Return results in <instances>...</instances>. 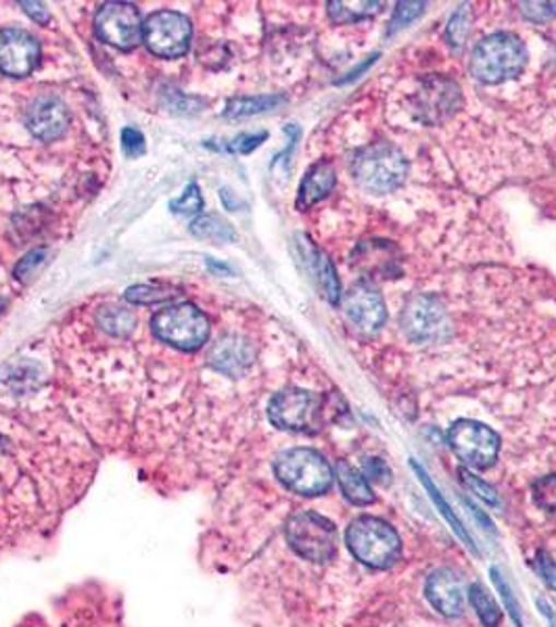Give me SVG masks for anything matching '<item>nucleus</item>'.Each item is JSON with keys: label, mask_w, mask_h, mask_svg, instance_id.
Listing matches in <instances>:
<instances>
[{"label": "nucleus", "mask_w": 556, "mask_h": 627, "mask_svg": "<svg viewBox=\"0 0 556 627\" xmlns=\"http://www.w3.org/2000/svg\"><path fill=\"white\" fill-rule=\"evenodd\" d=\"M528 66V49L517 34L496 32L485 36L471 52L469 70L482 84H502Z\"/></svg>", "instance_id": "f257e3e1"}, {"label": "nucleus", "mask_w": 556, "mask_h": 627, "mask_svg": "<svg viewBox=\"0 0 556 627\" xmlns=\"http://www.w3.org/2000/svg\"><path fill=\"white\" fill-rule=\"evenodd\" d=\"M406 176V155L391 143H370L352 159V178L366 193H391L404 185Z\"/></svg>", "instance_id": "f03ea898"}, {"label": "nucleus", "mask_w": 556, "mask_h": 627, "mask_svg": "<svg viewBox=\"0 0 556 627\" xmlns=\"http://www.w3.org/2000/svg\"><path fill=\"white\" fill-rule=\"evenodd\" d=\"M274 475L297 496H322L333 485V469L327 459L312 448H291L274 460Z\"/></svg>", "instance_id": "7ed1b4c3"}, {"label": "nucleus", "mask_w": 556, "mask_h": 627, "mask_svg": "<svg viewBox=\"0 0 556 627\" xmlns=\"http://www.w3.org/2000/svg\"><path fill=\"white\" fill-rule=\"evenodd\" d=\"M350 553L370 569H389L402 555V540L388 521L377 517H358L345 531Z\"/></svg>", "instance_id": "20e7f679"}, {"label": "nucleus", "mask_w": 556, "mask_h": 627, "mask_svg": "<svg viewBox=\"0 0 556 627\" xmlns=\"http://www.w3.org/2000/svg\"><path fill=\"white\" fill-rule=\"evenodd\" d=\"M153 335L180 352H197L210 339V318L194 304L182 301L153 314Z\"/></svg>", "instance_id": "39448f33"}, {"label": "nucleus", "mask_w": 556, "mask_h": 627, "mask_svg": "<svg viewBox=\"0 0 556 627\" xmlns=\"http://www.w3.org/2000/svg\"><path fill=\"white\" fill-rule=\"evenodd\" d=\"M285 537L291 551L310 563H329L338 555V528L315 510L295 512L287 521Z\"/></svg>", "instance_id": "423d86ee"}, {"label": "nucleus", "mask_w": 556, "mask_h": 627, "mask_svg": "<svg viewBox=\"0 0 556 627\" xmlns=\"http://www.w3.org/2000/svg\"><path fill=\"white\" fill-rule=\"evenodd\" d=\"M400 327L406 338L421 345L441 343L452 338L450 314L434 293L412 295L400 314Z\"/></svg>", "instance_id": "0eeeda50"}, {"label": "nucleus", "mask_w": 556, "mask_h": 627, "mask_svg": "<svg viewBox=\"0 0 556 627\" xmlns=\"http://www.w3.org/2000/svg\"><path fill=\"white\" fill-rule=\"evenodd\" d=\"M193 24L178 11L162 9L151 13L143 24V43L149 52L162 59L185 57L191 49Z\"/></svg>", "instance_id": "6e6552de"}, {"label": "nucleus", "mask_w": 556, "mask_h": 627, "mask_svg": "<svg viewBox=\"0 0 556 627\" xmlns=\"http://www.w3.org/2000/svg\"><path fill=\"white\" fill-rule=\"evenodd\" d=\"M448 446L471 469H487L500 454V435L480 421L460 418L448 429Z\"/></svg>", "instance_id": "1a4fd4ad"}, {"label": "nucleus", "mask_w": 556, "mask_h": 627, "mask_svg": "<svg viewBox=\"0 0 556 627\" xmlns=\"http://www.w3.org/2000/svg\"><path fill=\"white\" fill-rule=\"evenodd\" d=\"M320 400L312 391L287 387L268 404V418L276 429L291 434H312L320 416Z\"/></svg>", "instance_id": "9d476101"}, {"label": "nucleus", "mask_w": 556, "mask_h": 627, "mask_svg": "<svg viewBox=\"0 0 556 627\" xmlns=\"http://www.w3.org/2000/svg\"><path fill=\"white\" fill-rule=\"evenodd\" d=\"M143 17L137 4L130 2H103L95 17V32L105 45L116 49H134L143 40Z\"/></svg>", "instance_id": "9b49d317"}, {"label": "nucleus", "mask_w": 556, "mask_h": 627, "mask_svg": "<svg viewBox=\"0 0 556 627\" xmlns=\"http://www.w3.org/2000/svg\"><path fill=\"white\" fill-rule=\"evenodd\" d=\"M462 103L460 86L446 75L427 78L421 88L412 97V114L414 118L429 126L450 120L459 111Z\"/></svg>", "instance_id": "f8f14e48"}, {"label": "nucleus", "mask_w": 556, "mask_h": 627, "mask_svg": "<svg viewBox=\"0 0 556 627\" xmlns=\"http://www.w3.org/2000/svg\"><path fill=\"white\" fill-rule=\"evenodd\" d=\"M343 316L352 324L354 331L363 335H375L388 320V306L370 281H358L343 295Z\"/></svg>", "instance_id": "ddd939ff"}, {"label": "nucleus", "mask_w": 556, "mask_h": 627, "mask_svg": "<svg viewBox=\"0 0 556 627\" xmlns=\"http://www.w3.org/2000/svg\"><path fill=\"white\" fill-rule=\"evenodd\" d=\"M40 43L22 27L0 29V73L9 78H27L40 63Z\"/></svg>", "instance_id": "4468645a"}, {"label": "nucleus", "mask_w": 556, "mask_h": 627, "mask_svg": "<svg viewBox=\"0 0 556 627\" xmlns=\"http://www.w3.org/2000/svg\"><path fill=\"white\" fill-rule=\"evenodd\" d=\"M24 121L34 139L50 143L66 134L70 126V111L61 98L40 97L29 105Z\"/></svg>", "instance_id": "2eb2a0df"}, {"label": "nucleus", "mask_w": 556, "mask_h": 627, "mask_svg": "<svg viewBox=\"0 0 556 627\" xmlns=\"http://www.w3.org/2000/svg\"><path fill=\"white\" fill-rule=\"evenodd\" d=\"M425 596L441 615L459 617L464 608V581L452 569H439L427 579Z\"/></svg>", "instance_id": "dca6fc26"}, {"label": "nucleus", "mask_w": 556, "mask_h": 627, "mask_svg": "<svg viewBox=\"0 0 556 627\" xmlns=\"http://www.w3.org/2000/svg\"><path fill=\"white\" fill-rule=\"evenodd\" d=\"M253 358H256L253 345L241 335L220 338L212 345L210 356H208L212 368L226 377H242L253 364Z\"/></svg>", "instance_id": "f3484780"}, {"label": "nucleus", "mask_w": 556, "mask_h": 627, "mask_svg": "<svg viewBox=\"0 0 556 627\" xmlns=\"http://www.w3.org/2000/svg\"><path fill=\"white\" fill-rule=\"evenodd\" d=\"M335 185H338L335 166L329 159L316 162L315 166L306 171V176L299 185L297 201H295L297 210H301V212L310 210L318 201H322L327 194L331 193L335 189Z\"/></svg>", "instance_id": "a211bd4d"}, {"label": "nucleus", "mask_w": 556, "mask_h": 627, "mask_svg": "<svg viewBox=\"0 0 556 627\" xmlns=\"http://www.w3.org/2000/svg\"><path fill=\"white\" fill-rule=\"evenodd\" d=\"M301 239H304V237H301ZM301 247H304L306 264L310 265V272H312L318 287L322 291L324 299L335 306V304H339V299H341V283H339L335 265L329 260L327 253H322L320 249H316L315 245L308 241V239H304Z\"/></svg>", "instance_id": "6ab92c4d"}, {"label": "nucleus", "mask_w": 556, "mask_h": 627, "mask_svg": "<svg viewBox=\"0 0 556 627\" xmlns=\"http://www.w3.org/2000/svg\"><path fill=\"white\" fill-rule=\"evenodd\" d=\"M339 487L343 492V498L354 507H368L375 502V494L368 485V480L363 473H358L350 462H339L335 469Z\"/></svg>", "instance_id": "aec40b11"}, {"label": "nucleus", "mask_w": 556, "mask_h": 627, "mask_svg": "<svg viewBox=\"0 0 556 627\" xmlns=\"http://www.w3.org/2000/svg\"><path fill=\"white\" fill-rule=\"evenodd\" d=\"M412 469L416 471V475H418L421 483L425 485V489H427L429 498H431V500H434V505L439 508V512L443 514V519L450 523V528H452L454 533L459 535L460 540L466 544V548H469V551H473V553L477 555V546H475V542L471 540L469 531H466V528L462 525V521H460L459 514H457V512L452 510V507L446 502V498H443V496H441V492L437 489V485L434 483V480L429 477V473H427V471H425V469H423L418 462H414V460H412Z\"/></svg>", "instance_id": "412c9836"}, {"label": "nucleus", "mask_w": 556, "mask_h": 627, "mask_svg": "<svg viewBox=\"0 0 556 627\" xmlns=\"http://www.w3.org/2000/svg\"><path fill=\"white\" fill-rule=\"evenodd\" d=\"M329 17L339 25H352L368 20L381 11V2L372 0H331L327 4Z\"/></svg>", "instance_id": "4be33fe9"}, {"label": "nucleus", "mask_w": 556, "mask_h": 627, "mask_svg": "<svg viewBox=\"0 0 556 627\" xmlns=\"http://www.w3.org/2000/svg\"><path fill=\"white\" fill-rule=\"evenodd\" d=\"M285 103L283 95H258V97H237L230 98L226 103L224 116L230 120H241V118H251L258 114H264L270 109H276L279 105Z\"/></svg>", "instance_id": "5701e85b"}, {"label": "nucleus", "mask_w": 556, "mask_h": 627, "mask_svg": "<svg viewBox=\"0 0 556 627\" xmlns=\"http://www.w3.org/2000/svg\"><path fill=\"white\" fill-rule=\"evenodd\" d=\"M97 324L111 338H128L137 327V316L120 306H105L97 312Z\"/></svg>", "instance_id": "b1692460"}, {"label": "nucleus", "mask_w": 556, "mask_h": 627, "mask_svg": "<svg viewBox=\"0 0 556 627\" xmlns=\"http://www.w3.org/2000/svg\"><path fill=\"white\" fill-rule=\"evenodd\" d=\"M189 228H191V235L197 239L218 242H230L237 239L235 228L224 217L216 216V214L194 217Z\"/></svg>", "instance_id": "393cba45"}, {"label": "nucleus", "mask_w": 556, "mask_h": 627, "mask_svg": "<svg viewBox=\"0 0 556 627\" xmlns=\"http://www.w3.org/2000/svg\"><path fill=\"white\" fill-rule=\"evenodd\" d=\"M178 295H180L178 287L157 285V283H151V285H134V287L126 289V299H128L130 304H137V306L169 304V301H174Z\"/></svg>", "instance_id": "a878e982"}, {"label": "nucleus", "mask_w": 556, "mask_h": 627, "mask_svg": "<svg viewBox=\"0 0 556 627\" xmlns=\"http://www.w3.org/2000/svg\"><path fill=\"white\" fill-rule=\"evenodd\" d=\"M469 601H471V606L473 611L477 613V617L482 619V624L485 627H498L500 622H502V611L500 606L496 604V601L489 596V592L485 590L484 583H473L469 588Z\"/></svg>", "instance_id": "bb28decb"}, {"label": "nucleus", "mask_w": 556, "mask_h": 627, "mask_svg": "<svg viewBox=\"0 0 556 627\" xmlns=\"http://www.w3.org/2000/svg\"><path fill=\"white\" fill-rule=\"evenodd\" d=\"M489 578L494 581L496 590L500 592V596H502V601H505V606H507L508 615H510L512 624L517 627H525L521 604L517 601V596H514V592H512V588H510L508 579L502 576L500 567H492V569H489Z\"/></svg>", "instance_id": "cd10ccee"}, {"label": "nucleus", "mask_w": 556, "mask_h": 627, "mask_svg": "<svg viewBox=\"0 0 556 627\" xmlns=\"http://www.w3.org/2000/svg\"><path fill=\"white\" fill-rule=\"evenodd\" d=\"M459 475L462 485H464L469 492H473L477 498H482L485 505H489V507L494 508L502 507V502H500V498H498V492H496L489 483L484 482L482 477L473 475V471H469L466 466H460Z\"/></svg>", "instance_id": "c85d7f7f"}, {"label": "nucleus", "mask_w": 556, "mask_h": 627, "mask_svg": "<svg viewBox=\"0 0 556 627\" xmlns=\"http://www.w3.org/2000/svg\"><path fill=\"white\" fill-rule=\"evenodd\" d=\"M201 208H203V197H201V189H199L197 182H189L180 197L169 201V210L174 214H180V216L199 214Z\"/></svg>", "instance_id": "c756f323"}, {"label": "nucleus", "mask_w": 556, "mask_h": 627, "mask_svg": "<svg viewBox=\"0 0 556 627\" xmlns=\"http://www.w3.org/2000/svg\"><path fill=\"white\" fill-rule=\"evenodd\" d=\"M533 502L548 514H556V475L540 477L532 485Z\"/></svg>", "instance_id": "7c9ffc66"}, {"label": "nucleus", "mask_w": 556, "mask_h": 627, "mask_svg": "<svg viewBox=\"0 0 556 627\" xmlns=\"http://www.w3.org/2000/svg\"><path fill=\"white\" fill-rule=\"evenodd\" d=\"M425 2H398L391 24H389V34H395L398 29H402L404 25H411L416 17H421L425 13Z\"/></svg>", "instance_id": "2f4dec72"}, {"label": "nucleus", "mask_w": 556, "mask_h": 627, "mask_svg": "<svg viewBox=\"0 0 556 627\" xmlns=\"http://www.w3.org/2000/svg\"><path fill=\"white\" fill-rule=\"evenodd\" d=\"M469 7L462 4L459 11L452 15V20L448 22V29H446V36H448V43L454 47V49H462L464 45V38L469 34Z\"/></svg>", "instance_id": "473e14b6"}, {"label": "nucleus", "mask_w": 556, "mask_h": 627, "mask_svg": "<svg viewBox=\"0 0 556 627\" xmlns=\"http://www.w3.org/2000/svg\"><path fill=\"white\" fill-rule=\"evenodd\" d=\"M521 15L532 24H546L556 17V2H521Z\"/></svg>", "instance_id": "72a5a7b5"}, {"label": "nucleus", "mask_w": 556, "mask_h": 627, "mask_svg": "<svg viewBox=\"0 0 556 627\" xmlns=\"http://www.w3.org/2000/svg\"><path fill=\"white\" fill-rule=\"evenodd\" d=\"M47 260V249L40 247V249H32L29 253H25L24 258L17 262L13 274L17 281H27L40 265L45 264Z\"/></svg>", "instance_id": "f704fd0d"}, {"label": "nucleus", "mask_w": 556, "mask_h": 627, "mask_svg": "<svg viewBox=\"0 0 556 627\" xmlns=\"http://www.w3.org/2000/svg\"><path fill=\"white\" fill-rule=\"evenodd\" d=\"M121 149H123V155L130 159L145 155L146 141L143 132L137 128H123L121 130Z\"/></svg>", "instance_id": "c9c22d12"}, {"label": "nucleus", "mask_w": 556, "mask_h": 627, "mask_svg": "<svg viewBox=\"0 0 556 627\" xmlns=\"http://www.w3.org/2000/svg\"><path fill=\"white\" fill-rule=\"evenodd\" d=\"M535 569L540 573L542 581L556 592V563L555 558L551 556V553L546 551H537V556H535Z\"/></svg>", "instance_id": "e433bc0d"}, {"label": "nucleus", "mask_w": 556, "mask_h": 627, "mask_svg": "<svg viewBox=\"0 0 556 627\" xmlns=\"http://www.w3.org/2000/svg\"><path fill=\"white\" fill-rule=\"evenodd\" d=\"M267 139L268 132H258V134H241V137H237L235 141H230V143L224 146V149H226V151H230V153H241V155H247V153L256 151V149L262 145Z\"/></svg>", "instance_id": "4c0bfd02"}, {"label": "nucleus", "mask_w": 556, "mask_h": 627, "mask_svg": "<svg viewBox=\"0 0 556 627\" xmlns=\"http://www.w3.org/2000/svg\"><path fill=\"white\" fill-rule=\"evenodd\" d=\"M364 473H366V480L375 483H388L391 480V469L386 464V460L381 459L366 460Z\"/></svg>", "instance_id": "58836bf2"}, {"label": "nucleus", "mask_w": 556, "mask_h": 627, "mask_svg": "<svg viewBox=\"0 0 556 627\" xmlns=\"http://www.w3.org/2000/svg\"><path fill=\"white\" fill-rule=\"evenodd\" d=\"M20 7L24 9L25 15H27L32 22H36V24L40 25L49 24V9H47L43 2H25V0H22Z\"/></svg>", "instance_id": "ea45409f"}, {"label": "nucleus", "mask_w": 556, "mask_h": 627, "mask_svg": "<svg viewBox=\"0 0 556 627\" xmlns=\"http://www.w3.org/2000/svg\"><path fill=\"white\" fill-rule=\"evenodd\" d=\"M171 97L176 98V103H169V107H171V111H176V114H197V111H201L199 107L203 105V100L201 98L194 97H185V95H180V93H174Z\"/></svg>", "instance_id": "a19ab883"}, {"label": "nucleus", "mask_w": 556, "mask_h": 627, "mask_svg": "<svg viewBox=\"0 0 556 627\" xmlns=\"http://www.w3.org/2000/svg\"><path fill=\"white\" fill-rule=\"evenodd\" d=\"M379 59V52H375V55H370V57H366V61L360 63L356 70H352V72L347 73L343 80H338V84H347V82H352V80H356L360 73L366 72L375 61Z\"/></svg>", "instance_id": "79ce46f5"}, {"label": "nucleus", "mask_w": 556, "mask_h": 627, "mask_svg": "<svg viewBox=\"0 0 556 627\" xmlns=\"http://www.w3.org/2000/svg\"><path fill=\"white\" fill-rule=\"evenodd\" d=\"M208 265L212 272H218V274H230V265L222 264V262H214L212 258H208Z\"/></svg>", "instance_id": "37998d69"}, {"label": "nucleus", "mask_w": 556, "mask_h": 627, "mask_svg": "<svg viewBox=\"0 0 556 627\" xmlns=\"http://www.w3.org/2000/svg\"><path fill=\"white\" fill-rule=\"evenodd\" d=\"M7 297H0V314L4 312V308H7Z\"/></svg>", "instance_id": "c03bdc74"}]
</instances>
